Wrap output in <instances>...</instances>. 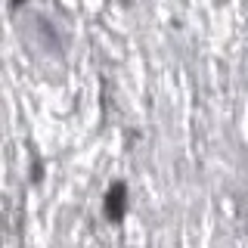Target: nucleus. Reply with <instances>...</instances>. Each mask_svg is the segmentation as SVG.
<instances>
[{
  "label": "nucleus",
  "instance_id": "1",
  "mask_svg": "<svg viewBox=\"0 0 248 248\" xmlns=\"http://www.w3.org/2000/svg\"><path fill=\"white\" fill-rule=\"evenodd\" d=\"M106 214L112 217V220H121L124 214V186L115 183L112 189H108V199H106Z\"/></svg>",
  "mask_w": 248,
  "mask_h": 248
}]
</instances>
